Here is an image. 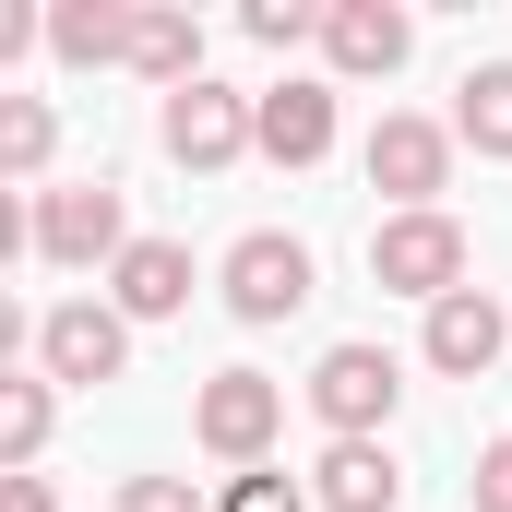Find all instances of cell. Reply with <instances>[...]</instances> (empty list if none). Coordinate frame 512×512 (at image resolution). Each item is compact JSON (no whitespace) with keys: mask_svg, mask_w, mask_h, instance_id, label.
I'll return each mask as SVG.
<instances>
[{"mask_svg":"<svg viewBox=\"0 0 512 512\" xmlns=\"http://www.w3.org/2000/svg\"><path fill=\"white\" fill-rule=\"evenodd\" d=\"M310 417H322V441H382L393 405H405V358L393 346H370V334H346V346H322L310 358Z\"/></svg>","mask_w":512,"mask_h":512,"instance_id":"6da1fadb","label":"cell"},{"mask_svg":"<svg viewBox=\"0 0 512 512\" xmlns=\"http://www.w3.org/2000/svg\"><path fill=\"white\" fill-rule=\"evenodd\" d=\"M24 215H36V262H60V274H120V251H131L120 179H48Z\"/></svg>","mask_w":512,"mask_h":512,"instance_id":"7a4b0ae2","label":"cell"},{"mask_svg":"<svg viewBox=\"0 0 512 512\" xmlns=\"http://www.w3.org/2000/svg\"><path fill=\"white\" fill-rule=\"evenodd\" d=\"M155 143H167V167H191V179H227L239 155H262V108L239 96V84H179L167 108H155Z\"/></svg>","mask_w":512,"mask_h":512,"instance_id":"3957f363","label":"cell"},{"mask_svg":"<svg viewBox=\"0 0 512 512\" xmlns=\"http://www.w3.org/2000/svg\"><path fill=\"white\" fill-rule=\"evenodd\" d=\"M191 441H203L227 477L274 465V441H286V382H274V370H215V382L191 393Z\"/></svg>","mask_w":512,"mask_h":512,"instance_id":"277c9868","label":"cell"},{"mask_svg":"<svg viewBox=\"0 0 512 512\" xmlns=\"http://www.w3.org/2000/svg\"><path fill=\"white\" fill-rule=\"evenodd\" d=\"M453 120H417V108H382V131L358 143V167H370V191H382L393 215H441V191H453Z\"/></svg>","mask_w":512,"mask_h":512,"instance_id":"5b68a950","label":"cell"},{"mask_svg":"<svg viewBox=\"0 0 512 512\" xmlns=\"http://www.w3.org/2000/svg\"><path fill=\"white\" fill-rule=\"evenodd\" d=\"M465 215L441 203V215H382L370 227V286H393V298H417V310H441L453 286H465Z\"/></svg>","mask_w":512,"mask_h":512,"instance_id":"8992f818","label":"cell"},{"mask_svg":"<svg viewBox=\"0 0 512 512\" xmlns=\"http://www.w3.org/2000/svg\"><path fill=\"white\" fill-rule=\"evenodd\" d=\"M215 298H227V322H251V334L298 322V310H310V239H286V227L227 239V262H215Z\"/></svg>","mask_w":512,"mask_h":512,"instance_id":"52a82bcc","label":"cell"},{"mask_svg":"<svg viewBox=\"0 0 512 512\" xmlns=\"http://www.w3.org/2000/svg\"><path fill=\"white\" fill-rule=\"evenodd\" d=\"M24 346H36V370H48L60 393H96V382L131 370V322L108 310V298H60V310H36Z\"/></svg>","mask_w":512,"mask_h":512,"instance_id":"ba28073f","label":"cell"},{"mask_svg":"<svg viewBox=\"0 0 512 512\" xmlns=\"http://www.w3.org/2000/svg\"><path fill=\"white\" fill-rule=\"evenodd\" d=\"M405 48H417V12H405V0H322V60H334V84H393Z\"/></svg>","mask_w":512,"mask_h":512,"instance_id":"9c48e42d","label":"cell"},{"mask_svg":"<svg viewBox=\"0 0 512 512\" xmlns=\"http://www.w3.org/2000/svg\"><path fill=\"white\" fill-rule=\"evenodd\" d=\"M512 346V298H489V286H453L441 310H429V334H417V358L441 370V382H489Z\"/></svg>","mask_w":512,"mask_h":512,"instance_id":"30bf717a","label":"cell"},{"mask_svg":"<svg viewBox=\"0 0 512 512\" xmlns=\"http://www.w3.org/2000/svg\"><path fill=\"white\" fill-rule=\"evenodd\" d=\"M262 155L298 179V167H322L334 155V84H310V72H286V84H262Z\"/></svg>","mask_w":512,"mask_h":512,"instance_id":"8fae6325","label":"cell"},{"mask_svg":"<svg viewBox=\"0 0 512 512\" xmlns=\"http://www.w3.org/2000/svg\"><path fill=\"white\" fill-rule=\"evenodd\" d=\"M108 310H120L131 334L143 322H179L191 310V239H131L120 274H108Z\"/></svg>","mask_w":512,"mask_h":512,"instance_id":"7c38bea8","label":"cell"},{"mask_svg":"<svg viewBox=\"0 0 512 512\" xmlns=\"http://www.w3.org/2000/svg\"><path fill=\"white\" fill-rule=\"evenodd\" d=\"M310 501H322V512H393V501H405V465H393V441H322V465H310Z\"/></svg>","mask_w":512,"mask_h":512,"instance_id":"4fadbf2b","label":"cell"},{"mask_svg":"<svg viewBox=\"0 0 512 512\" xmlns=\"http://www.w3.org/2000/svg\"><path fill=\"white\" fill-rule=\"evenodd\" d=\"M131 12H143V0H60V12H48V60H60V72H108V60H120L131 72Z\"/></svg>","mask_w":512,"mask_h":512,"instance_id":"5bb4252c","label":"cell"},{"mask_svg":"<svg viewBox=\"0 0 512 512\" xmlns=\"http://www.w3.org/2000/svg\"><path fill=\"white\" fill-rule=\"evenodd\" d=\"M48 429H60V382L48 370H12L0 382V477H36L48 465Z\"/></svg>","mask_w":512,"mask_h":512,"instance_id":"9a60e30c","label":"cell"},{"mask_svg":"<svg viewBox=\"0 0 512 512\" xmlns=\"http://www.w3.org/2000/svg\"><path fill=\"white\" fill-rule=\"evenodd\" d=\"M131 72H143V84H167V96H179V84H203V24H191V12H167V0H143V12H131Z\"/></svg>","mask_w":512,"mask_h":512,"instance_id":"2e32d148","label":"cell"},{"mask_svg":"<svg viewBox=\"0 0 512 512\" xmlns=\"http://www.w3.org/2000/svg\"><path fill=\"white\" fill-rule=\"evenodd\" d=\"M453 143L489 155V167H512V60H477L453 84Z\"/></svg>","mask_w":512,"mask_h":512,"instance_id":"e0dca14e","label":"cell"},{"mask_svg":"<svg viewBox=\"0 0 512 512\" xmlns=\"http://www.w3.org/2000/svg\"><path fill=\"white\" fill-rule=\"evenodd\" d=\"M48 155H60V108L48 96H0V179L48 191Z\"/></svg>","mask_w":512,"mask_h":512,"instance_id":"ac0fdd59","label":"cell"},{"mask_svg":"<svg viewBox=\"0 0 512 512\" xmlns=\"http://www.w3.org/2000/svg\"><path fill=\"white\" fill-rule=\"evenodd\" d=\"M215 512H322L310 501V477H286V465H251V477H227Z\"/></svg>","mask_w":512,"mask_h":512,"instance_id":"d6986e66","label":"cell"},{"mask_svg":"<svg viewBox=\"0 0 512 512\" xmlns=\"http://www.w3.org/2000/svg\"><path fill=\"white\" fill-rule=\"evenodd\" d=\"M239 36H251V48H322V0H251Z\"/></svg>","mask_w":512,"mask_h":512,"instance_id":"ffe728a7","label":"cell"},{"mask_svg":"<svg viewBox=\"0 0 512 512\" xmlns=\"http://www.w3.org/2000/svg\"><path fill=\"white\" fill-rule=\"evenodd\" d=\"M120 512H215L191 477H120Z\"/></svg>","mask_w":512,"mask_h":512,"instance_id":"44dd1931","label":"cell"},{"mask_svg":"<svg viewBox=\"0 0 512 512\" xmlns=\"http://www.w3.org/2000/svg\"><path fill=\"white\" fill-rule=\"evenodd\" d=\"M465 489H477V512H512V429L477 441V477H465Z\"/></svg>","mask_w":512,"mask_h":512,"instance_id":"7402d4cb","label":"cell"},{"mask_svg":"<svg viewBox=\"0 0 512 512\" xmlns=\"http://www.w3.org/2000/svg\"><path fill=\"white\" fill-rule=\"evenodd\" d=\"M0 512H60V489L48 477H0Z\"/></svg>","mask_w":512,"mask_h":512,"instance_id":"603a6c76","label":"cell"}]
</instances>
